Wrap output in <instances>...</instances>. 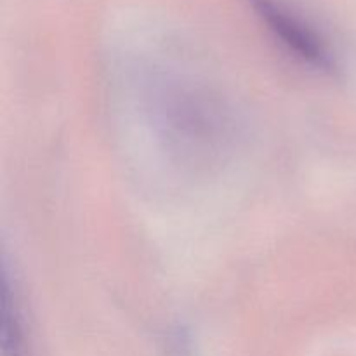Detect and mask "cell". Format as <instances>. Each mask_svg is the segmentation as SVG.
Returning a JSON list of instances; mask_svg holds the SVG:
<instances>
[{
	"label": "cell",
	"mask_w": 356,
	"mask_h": 356,
	"mask_svg": "<svg viewBox=\"0 0 356 356\" xmlns=\"http://www.w3.org/2000/svg\"><path fill=\"white\" fill-rule=\"evenodd\" d=\"M261 16L268 21L271 30L282 38L285 45L294 52L298 58L312 65L316 70H332V58L325 45L298 19L289 16L277 3L271 0H254Z\"/></svg>",
	"instance_id": "1"
},
{
	"label": "cell",
	"mask_w": 356,
	"mask_h": 356,
	"mask_svg": "<svg viewBox=\"0 0 356 356\" xmlns=\"http://www.w3.org/2000/svg\"><path fill=\"white\" fill-rule=\"evenodd\" d=\"M2 353L3 356H31L30 344L26 339L23 315L16 292L9 282V273L3 268L2 291Z\"/></svg>",
	"instance_id": "2"
}]
</instances>
